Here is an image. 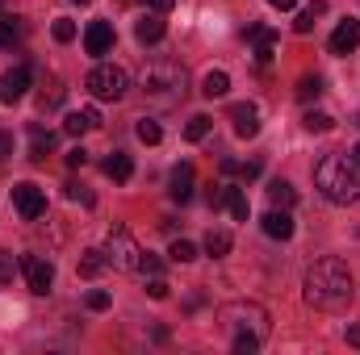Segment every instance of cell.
I'll list each match as a JSON object with an SVG mask.
<instances>
[{
  "instance_id": "obj_1",
  "label": "cell",
  "mask_w": 360,
  "mask_h": 355,
  "mask_svg": "<svg viewBox=\"0 0 360 355\" xmlns=\"http://www.w3.org/2000/svg\"><path fill=\"white\" fill-rule=\"evenodd\" d=\"M306 301L314 309H327V314L352 305V272L340 260H319L306 272Z\"/></svg>"
},
{
  "instance_id": "obj_2",
  "label": "cell",
  "mask_w": 360,
  "mask_h": 355,
  "mask_svg": "<svg viewBox=\"0 0 360 355\" xmlns=\"http://www.w3.org/2000/svg\"><path fill=\"white\" fill-rule=\"evenodd\" d=\"M314 188L331 205H352V201H360V163L352 155H327L314 168Z\"/></svg>"
},
{
  "instance_id": "obj_3",
  "label": "cell",
  "mask_w": 360,
  "mask_h": 355,
  "mask_svg": "<svg viewBox=\"0 0 360 355\" xmlns=\"http://www.w3.org/2000/svg\"><path fill=\"white\" fill-rule=\"evenodd\" d=\"M139 84H143V92H147L151 100L172 105V100H180L184 88H188V72L180 67L176 59H147L143 72H139Z\"/></svg>"
},
{
  "instance_id": "obj_4",
  "label": "cell",
  "mask_w": 360,
  "mask_h": 355,
  "mask_svg": "<svg viewBox=\"0 0 360 355\" xmlns=\"http://www.w3.org/2000/svg\"><path fill=\"white\" fill-rule=\"evenodd\" d=\"M105 260L117 267V272H139L143 251H139V243L130 239L126 226H113V230H109V239H105Z\"/></svg>"
},
{
  "instance_id": "obj_5",
  "label": "cell",
  "mask_w": 360,
  "mask_h": 355,
  "mask_svg": "<svg viewBox=\"0 0 360 355\" xmlns=\"http://www.w3.org/2000/svg\"><path fill=\"white\" fill-rule=\"evenodd\" d=\"M89 92L96 100H122L130 92V76L122 67H113V63H101V67L89 72Z\"/></svg>"
},
{
  "instance_id": "obj_6",
  "label": "cell",
  "mask_w": 360,
  "mask_h": 355,
  "mask_svg": "<svg viewBox=\"0 0 360 355\" xmlns=\"http://www.w3.org/2000/svg\"><path fill=\"white\" fill-rule=\"evenodd\" d=\"M13 209H17L25 222H38V217L46 213V192H42L38 184H30V180H25V184H17V188H13Z\"/></svg>"
},
{
  "instance_id": "obj_7",
  "label": "cell",
  "mask_w": 360,
  "mask_h": 355,
  "mask_svg": "<svg viewBox=\"0 0 360 355\" xmlns=\"http://www.w3.org/2000/svg\"><path fill=\"white\" fill-rule=\"evenodd\" d=\"M21 272H25L30 293L46 297V293L55 288V267H51V260H42V255H21Z\"/></svg>"
},
{
  "instance_id": "obj_8",
  "label": "cell",
  "mask_w": 360,
  "mask_h": 355,
  "mask_svg": "<svg viewBox=\"0 0 360 355\" xmlns=\"http://www.w3.org/2000/svg\"><path fill=\"white\" fill-rule=\"evenodd\" d=\"M30 80H34V72H30L25 63H17V67H8V72L0 76V100H4V105H13V100H21V96L30 92Z\"/></svg>"
},
{
  "instance_id": "obj_9",
  "label": "cell",
  "mask_w": 360,
  "mask_h": 355,
  "mask_svg": "<svg viewBox=\"0 0 360 355\" xmlns=\"http://www.w3.org/2000/svg\"><path fill=\"white\" fill-rule=\"evenodd\" d=\"M84 51H89V55H109V51H113V25H109V21H89V29H84Z\"/></svg>"
},
{
  "instance_id": "obj_10",
  "label": "cell",
  "mask_w": 360,
  "mask_h": 355,
  "mask_svg": "<svg viewBox=\"0 0 360 355\" xmlns=\"http://www.w3.org/2000/svg\"><path fill=\"white\" fill-rule=\"evenodd\" d=\"M356 46H360V21L348 17V21H340L335 34H331V55H348V51H356Z\"/></svg>"
},
{
  "instance_id": "obj_11",
  "label": "cell",
  "mask_w": 360,
  "mask_h": 355,
  "mask_svg": "<svg viewBox=\"0 0 360 355\" xmlns=\"http://www.w3.org/2000/svg\"><path fill=\"white\" fill-rule=\"evenodd\" d=\"M231 121H235V134H239V138H256V134H260V113H256V105H235V109H231Z\"/></svg>"
},
{
  "instance_id": "obj_12",
  "label": "cell",
  "mask_w": 360,
  "mask_h": 355,
  "mask_svg": "<svg viewBox=\"0 0 360 355\" xmlns=\"http://www.w3.org/2000/svg\"><path fill=\"white\" fill-rule=\"evenodd\" d=\"M168 196L180 201V205L193 196V163H176V168H172V176H168Z\"/></svg>"
},
{
  "instance_id": "obj_13",
  "label": "cell",
  "mask_w": 360,
  "mask_h": 355,
  "mask_svg": "<svg viewBox=\"0 0 360 355\" xmlns=\"http://www.w3.org/2000/svg\"><path fill=\"white\" fill-rule=\"evenodd\" d=\"M260 226H264V234H269V239H281V243L293 234V217H289L285 209H276V205L264 213V222H260Z\"/></svg>"
},
{
  "instance_id": "obj_14",
  "label": "cell",
  "mask_w": 360,
  "mask_h": 355,
  "mask_svg": "<svg viewBox=\"0 0 360 355\" xmlns=\"http://www.w3.org/2000/svg\"><path fill=\"white\" fill-rule=\"evenodd\" d=\"M51 151H55V134H51V130H42V126L34 121V126H30V159H34V163H42Z\"/></svg>"
},
{
  "instance_id": "obj_15",
  "label": "cell",
  "mask_w": 360,
  "mask_h": 355,
  "mask_svg": "<svg viewBox=\"0 0 360 355\" xmlns=\"http://www.w3.org/2000/svg\"><path fill=\"white\" fill-rule=\"evenodd\" d=\"M96 126H101V113H96V109H76V113H68V121H63V130L76 134V138L89 134V130H96Z\"/></svg>"
},
{
  "instance_id": "obj_16",
  "label": "cell",
  "mask_w": 360,
  "mask_h": 355,
  "mask_svg": "<svg viewBox=\"0 0 360 355\" xmlns=\"http://www.w3.org/2000/svg\"><path fill=\"white\" fill-rule=\"evenodd\" d=\"M134 38H139L143 46H147V42H160V38H164V17H160V13H147V17L134 25Z\"/></svg>"
},
{
  "instance_id": "obj_17",
  "label": "cell",
  "mask_w": 360,
  "mask_h": 355,
  "mask_svg": "<svg viewBox=\"0 0 360 355\" xmlns=\"http://www.w3.org/2000/svg\"><path fill=\"white\" fill-rule=\"evenodd\" d=\"M105 176H109V180H117V184H126V180L134 176V163H130V155L113 151V155L105 159Z\"/></svg>"
},
{
  "instance_id": "obj_18",
  "label": "cell",
  "mask_w": 360,
  "mask_h": 355,
  "mask_svg": "<svg viewBox=\"0 0 360 355\" xmlns=\"http://www.w3.org/2000/svg\"><path fill=\"white\" fill-rule=\"evenodd\" d=\"M269 201L276 205V209H289V205L297 201V188H293L289 180H272L269 184Z\"/></svg>"
},
{
  "instance_id": "obj_19",
  "label": "cell",
  "mask_w": 360,
  "mask_h": 355,
  "mask_svg": "<svg viewBox=\"0 0 360 355\" xmlns=\"http://www.w3.org/2000/svg\"><path fill=\"white\" fill-rule=\"evenodd\" d=\"M323 13H327V0H310V4L297 13L293 29H297V34H310V29H314V17H323Z\"/></svg>"
},
{
  "instance_id": "obj_20",
  "label": "cell",
  "mask_w": 360,
  "mask_h": 355,
  "mask_svg": "<svg viewBox=\"0 0 360 355\" xmlns=\"http://www.w3.org/2000/svg\"><path fill=\"white\" fill-rule=\"evenodd\" d=\"M231 243H235V239H231L226 230H210V234H205V255H210V260H222V255H231Z\"/></svg>"
},
{
  "instance_id": "obj_21",
  "label": "cell",
  "mask_w": 360,
  "mask_h": 355,
  "mask_svg": "<svg viewBox=\"0 0 360 355\" xmlns=\"http://www.w3.org/2000/svg\"><path fill=\"white\" fill-rule=\"evenodd\" d=\"M25 38V25L17 17H0V46H17Z\"/></svg>"
},
{
  "instance_id": "obj_22",
  "label": "cell",
  "mask_w": 360,
  "mask_h": 355,
  "mask_svg": "<svg viewBox=\"0 0 360 355\" xmlns=\"http://www.w3.org/2000/svg\"><path fill=\"white\" fill-rule=\"evenodd\" d=\"M201 92H205L210 100H214V96H226V92H231V76H226V72H210V76L201 80Z\"/></svg>"
},
{
  "instance_id": "obj_23",
  "label": "cell",
  "mask_w": 360,
  "mask_h": 355,
  "mask_svg": "<svg viewBox=\"0 0 360 355\" xmlns=\"http://www.w3.org/2000/svg\"><path fill=\"white\" fill-rule=\"evenodd\" d=\"M302 126H306L310 134H327V130L335 126V117H331V113H323V109H310V113L302 117Z\"/></svg>"
},
{
  "instance_id": "obj_24",
  "label": "cell",
  "mask_w": 360,
  "mask_h": 355,
  "mask_svg": "<svg viewBox=\"0 0 360 355\" xmlns=\"http://www.w3.org/2000/svg\"><path fill=\"white\" fill-rule=\"evenodd\" d=\"M226 209H231V217H239V222H248V213H252V205H248V196H243V188H226Z\"/></svg>"
},
{
  "instance_id": "obj_25",
  "label": "cell",
  "mask_w": 360,
  "mask_h": 355,
  "mask_svg": "<svg viewBox=\"0 0 360 355\" xmlns=\"http://www.w3.org/2000/svg\"><path fill=\"white\" fill-rule=\"evenodd\" d=\"M210 130H214V121H210L205 113H197V117H188V126H184V138H188V142H201Z\"/></svg>"
},
{
  "instance_id": "obj_26",
  "label": "cell",
  "mask_w": 360,
  "mask_h": 355,
  "mask_svg": "<svg viewBox=\"0 0 360 355\" xmlns=\"http://www.w3.org/2000/svg\"><path fill=\"white\" fill-rule=\"evenodd\" d=\"M109 267V260H105V251H84V260H80V276H101Z\"/></svg>"
},
{
  "instance_id": "obj_27",
  "label": "cell",
  "mask_w": 360,
  "mask_h": 355,
  "mask_svg": "<svg viewBox=\"0 0 360 355\" xmlns=\"http://www.w3.org/2000/svg\"><path fill=\"white\" fill-rule=\"evenodd\" d=\"M134 134H139V142H147V147H155V142L164 138V130H160V121H151V117H143V121L134 126Z\"/></svg>"
},
{
  "instance_id": "obj_28",
  "label": "cell",
  "mask_w": 360,
  "mask_h": 355,
  "mask_svg": "<svg viewBox=\"0 0 360 355\" xmlns=\"http://www.w3.org/2000/svg\"><path fill=\"white\" fill-rule=\"evenodd\" d=\"M323 96V76H302L297 80V100H319Z\"/></svg>"
},
{
  "instance_id": "obj_29",
  "label": "cell",
  "mask_w": 360,
  "mask_h": 355,
  "mask_svg": "<svg viewBox=\"0 0 360 355\" xmlns=\"http://www.w3.org/2000/svg\"><path fill=\"white\" fill-rule=\"evenodd\" d=\"M231 347H235V355H256L260 351V335H248V330H243V335H235Z\"/></svg>"
},
{
  "instance_id": "obj_30",
  "label": "cell",
  "mask_w": 360,
  "mask_h": 355,
  "mask_svg": "<svg viewBox=\"0 0 360 355\" xmlns=\"http://www.w3.org/2000/svg\"><path fill=\"white\" fill-rule=\"evenodd\" d=\"M168 255H172V260H176V264H193V260H197V247H193V243H188V239H176V243H172V251H168Z\"/></svg>"
},
{
  "instance_id": "obj_31",
  "label": "cell",
  "mask_w": 360,
  "mask_h": 355,
  "mask_svg": "<svg viewBox=\"0 0 360 355\" xmlns=\"http://www.w3.org/2000/svg\"><path fill=\"white\" fill-rule=\"evenodd\" d=\"M63 84H59V80H51V88L42 92V96H38V105H42V109H55V105H59V100H63Z\"/></svg>"
},
{
  "instance_id": "obj_32",
  "label": "cell",
  "mask_w": 360,
  "mask_h": 355,
  "mask_svg": "<svg viewBox=\"0 0 360 355\" xmlns=\"http://www.w3.org/2000/svg\"><path fill=\"white\" fill-rule=\"evenodd\" d=\"M51 34H55V42H72V38H76V21H68V17H59V21L51 25Z\"/></svg>"
},
{
  "instance_id": "obj_33",
  "label": "cell",
  "mask_w": 360,
  "mask_h": 355,
  "mask_svg": "<svg viewBox=\"0 0 360 355\" xmlns=\"http://www.w3.org/2000/svg\"><path fill=\"white\" fill-rule=\"evenodd\" d=\"M160 272H164V260L151 255V251H143V260H139V276H160Z\"/></svg>"
},
{
  "instance_id": "obj_34",
  "label": "cell",
  "mask_w": 360,
  "mask_h": 355,
  "mask_svg": "<svg viewBox=\"0 0 360 355\" xmlns=\"http://www.w3.org/2000/svg\"><path fill=\"white\" fill-rule=\"evenodd\" d=\"M248 38H252L256 46H272V42H276V34H272L269 25H248Z\"/></svg>"
},
{
  "instance_id": "obj_35",
  "label": "cell",
  "mask_w": 360,
  "mask_h": 355,
  "mask_svg": "<svg viewBox=\"0 0 360 355\" xmlns=\"http://www.w3.org/2000/svg\"><path fill=\"white\" fill-rule=\"evenodd\" d=\"M17 267H21V260H13L8 251H0V284H8L17 276Z\"/></svg>"
},
{
  "instance_id": "obj_36",
  "label": "cell",
  "mask_w": 360,
  "mask_h": 355,
  "mask_svg": "<svg viewBox=\"0 0 360 355\" xmlns=\"http://www.w3.org/2000/svg\"><path fill=\"white\" fill-rule=\"evenodd\" d=\"M109 301H113V297H109L105 288H92L89 297H84V305H89V309H96V314H101V309H109Z\"/></svg>"
},
{
  "instance_id": "obj_37",
  "label": "cell",
  "mask_w": 360,
  "mask_h": 355,
  "mask_svg": "<svg viewBox=\"0 0 360 355\" xmlns=\"http://www.w3.org/2000/svg\"><path fill=\"white\" fill-rule=\"evenodd\" d=\"M147 293H151L155 301H164V297H168V280H164V276H151V280H147Z\"/></svg>"
},
{
  "instance_id": "obj_38",
  "label": "cell",
  "mask_w": 360,
  "mask_h": 355,
  "mask_svg": "<svg viewBox=\"0 0 360 355\" xmlns=\"http://www.w3.org/2000/svg\"><path fill=\"white\" fill-rule=\"evenodd\" d=\"M84 163H89V151L84 147H72L68 151V168H84Z\"/></svg>"
},
{
  "instance_id": "obj_39",
  "label": "cell",
  "mask_w": 360,
  "mask_h": 355,
  "mask_svg": "<svg viewBox=\"0 0 360 355\" xmlns=\"http://www.w3.org/2000/svg\"><path fill=\"white\" fill-rule=\"evenodd\" d=\"M4 159H13V134L8 130H0V163Z\"/></svg>"
},
{
  "instance_id": "obj_40",
  "label": "cell",
  "mask_w": 360,
  "mask_h": 355,
  "mask_svg": "<svg viewBox=\"0 0 360 355\" xmlns=\"http://www.w3.org/2000/svg\"><path fill=\"white\" fill-rule=\"evenodd\" d=\"M139 4H143V8H151V13H168L176 0H139Z\"/></svg>"
},
{
  "instance_id": "obj_41",
  "label": "cell",
  "mask_w": 360,
  "mask_h": 355,
  "mask_svg": "<svg viewBox=\"0 0 360 355\" xmlns=\"http://www.w3.org/2000/svg\"><path fill=\"white\" fill-rule=\"evenodd\" d=\"M68 196H72V201H84V205H92V196L80 188V184H68Z\"/></svg>"
},
{
  "instance_id": "obj_42",
  "label": "cell",
  "mask_w": 360,
  "mask_h": 355,
  "mask_svg": "<svg viewBox=\"0 0 360 355\" xmlns=\"http://www.w3.org/2000/svg\"><path fill=\"white\" fill-rule=\"evenodd\" d=\"M344 339H348V347H360V326H348Z\"/></svg>"
},
{
  "instance_id": "obj_43",
  "label": "cell",
  "mask_w": 360,
  "mask_h": 355,
  "mask_svg": "<svg viewBox=\"0 0 360 355\" xmlns=\"http://www.w3.org/2000/svg\"><path fill=\"white\" fill-rule=\"evenodd\" d=\"M239 176H243V180H256V176H260V163H248V168H239Z\"/></svg>"
},
{
  "instance_id": "obj_44",
  "label": "cell",
  "mask_w": 360,
  "mask_h": 355,
  "mask_svg": "<svg viewBox=\"0 0 360 355\" xmlns=\"http://www.w3.org/2000/svg\"><path fill=\"white\" fill-rule=\"evenodd\" d=\"M272 8H293V4H297V0H269Z\"/></svg>"
},
{
  "instance_id": "obj_45",
  "label": "cell",
  "mask_w": 360,
  "mask_h": 355,
  "mask_svg": "<svg viewBox=\"0 0 360 355\" xmlns=\"http://www.w3.org/2000/svg\"><path fill=\"white\" fill-rule=\"evenodd\" d=\"M352 159H356V163H360V142H356V151H352Z\"/></svg>"
},
{
  "instance_id": "obj_46",
  "label": "cell",
  "mask_w": 360,
  "mask_h": 355,
  "mask_svg": "<svg viewBox=\"0 0 360 355\" xmlns=\"http://www.w3.org/2000/svg\"><path fill=\"white\" fill-rule=\"evenodd\" d=\"M72 4H89V0H72Z\"/></svg>"
},
{
  "instance_id": "obj_47",
  "label": "cell",
  "mask_w": 360,
  "mask_h": 355,
  "mask_svg": "<svg viewBox=\"0 0 360 355\" xmlns=\"http://www.w3.org/2000/svg\"><path fill=\"white\" fill-rule=\"evenodd\" d=\"M356 126H360V117H356Z\"/></svg>"
}]
</instances>
